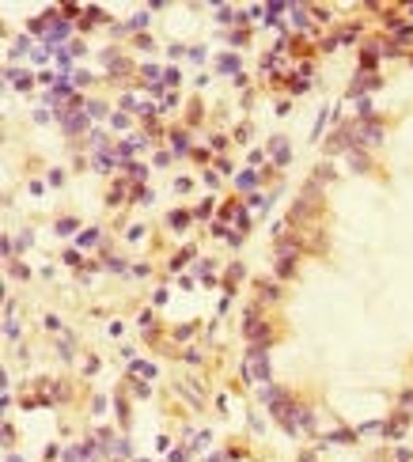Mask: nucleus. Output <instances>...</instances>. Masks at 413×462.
<instances>
[{"label":"nucleus","instance_id":"412c9836","mask_svg":"<svg viewBox=\"0 0 413 462\" xmlns=\"http://www.w3.org/2000/svg\"><path fill=\"white\" fill-rule=\"evenodd\" d=\"M12 277H19V280H23V277H30V273H27V265H19V261H12Z\"/></svg>","mask_w":413,"mask_h":462},{"label":"nucleus","instance_id":"b1692460","mask_svg":"<svg viewBox=\"0 0 413 462\" xmlns=\"http://www.w3.org/2000/svg\"><path fill=\"white\" fill-rule=\"evenodd\" d=\"M402 405H406V409H413V390H406V394H402Z\"/></svg>","mask_w":413,"mask_h":462},{"label":"nucleus","instance_id":"ddd939ff","mask_svg":"<svg viewBox=\"0 0 413 462\" xmlns=\"http://www.w3.org/2000/svg\"><path fill=\"white\" fill-rule=\"evenodd\" d=\"M292 269H296V265H292V258H281V261H277V277H292Z\"/></svg>","mask_w":413,"mask_h":462},{"label":"nucleus","instance_id":"2eb2a0df","mask_svg":"<svg viewBox=\"0 0 413 462\" xmlns=\"http://www.w3.org/2000/svg\"><path fill=\"white\" fill-rule=\"evenodd\" d=\"M186 224H190V216H186V212H171V228H178V231H182Z\"/></svg>","mask_w":413,"mask_h":462},{"label":"nucleus","instance_id":"0eeeda50","mask_svg":"<svg viewBox=\"0 0 413 462\" xmlns=\"http://www.w3.org/2000/svg\"><path fill=\"white\" fill-rule=\"evenodd\" d=\"M171 144H174V152H190V140H186V133H182V129H174V133H171Z\"/></svg>","mask_w":413,"mask_h":462},{"label":"nucleus","instance_id":"f03ea898","mask_svg":"<svg viewBox=\"0 0 413 462\" xmlns=\"http://www.w3.org/2000/svg\"><path fill=\"white\" fill-rule=\"evenodd\" d=\"M379 84H383V80L375 72H360L353 84H349V99H364V91H368V87H379Z\"/></svg>","mask_w":413,"mask_h":462},{"label":"nucleus","instance_id":"20e7f679","mask_svg":"<svg viewBox=\"0 0 413 462\" xmlns=\"http://www.w3.org/2000/svg\"><path fill=\"white\" fill-rule=\"evenodd\" d=\"M269 148H273V156H277V163H281V167L292 159V148L285 144V137H273V144H269Z\"/></svg>","mask_w":413,"mask_h":462},{"label":"nucleus","instance_id":"4468645a","mask_svg":"<svg viewBox=\"0 0 413 462\" xmlns=\"http://www.w3.org/2000/svg\"><path fill=\"white\" fill-rule=\"evenodd\" d=\"M133 371H141L144 379H152V375H156V368H152V364H144V360H137V364H133Z\"/></svg>","mask_w":413,"mask_h":462},{"label":"nucleus","instance_id":"1a4fd4ad","mask_svg":"<svg viewBox=\"0 0 413 462\" xmlns=\"http://www.w3.org/2000/svg\"><path fill=\"white\" fill-rule=\"evenodd\" d=\"M8 80H12L19 91H27V87H30V76H27V72H8Z\"/></svg>","mask_w":413,"mask_h":462},{"label":"nucleus","instance_id":"5701e85b","mask_svg":"<svg viewBox=\"0 0 413 462\" xmlns=\"http://www.w3.org/2000/svg\"><path fill=\"white\" fill-rule=\"evenodd\" d=\"M209 212H213V205L205 201V205H197V212H194V216H197V220H205V216H209Z\"/></svg>","mask_w":413,"mask_h":462},{"label":"nucleus","instance_id":"aec40b11","mask_svg":"<svg viewBox=\"0 0 413 462\" xmlns=\"http://www.w3.org/2000/svg\"><path fill=\"white\" fill-rule=\"evenodd\" d=\"M121 197H125V186H121V182H118V186L110 189V205H118V201H121Z\"/></svg>","mask_w":413,"mask_h":462},{"label":"nucleus","instance_id":"a211bd4d","mask_svg":"<svg viewBox=\"0 0 413 462\" xmlns=\"http://www.w3.org/2000/svg\"><path fill=\"white\" fill-rule=\"evenodd\" d=\"M87 114H91V117H102V114H106V106H102V102H87Z\"/></svg>","mask_w":413,"mask_h":462},{"label":"nucleus","instance_id":"f8f14e48","mask_svg":"<svg viewBox=\"0 0 413 462\" xmlns=\"http://www.w3.org/2000/svg\"><path fill=\"white\" fill-rule=\"evenodd\" d=\"M258 292H262L266 300H277V296H281V292H277V284H269V280H262V284H258Z\"/></svg>","mask_w":413,"mask_h":462},{"label":"nucleus","instance_id":"423d86ee","mask_svg":"<svg viewBox=\"0 0 413 462\" xmlns=\"http://www.w3.org/2000/svg\"><path fill=\"white\" fill-rule=\"evenodd\" d=\"M125 171H129V178H133V182L141 186V182H144V174H148V167H141V163H125Z\"/></svg>","mask_w":413,"mask_h":462},{"label":"nucleus","instance_id":"9b49d317","mask_svg":"<svg viewBox=\"0 0 413 462\" xmlns=\"http://www.w3.org/2000/svg\"><path fill=\"white\" fill-rule=\"evenodd\" d=\"M72 231H76V220H72V216L57 220V235H72Z\"/></svg>","mask_w":413,"mask_h":462},{"label":"nucleus","instance_id":"f257e3e1","mask_svg":"<svg viewBox=\"0 0 413 462\" xmlns=\"http://www.w3.org/2000/svg\"><path fill=\"white\" fill-rule=\"evenodd\" d=\"M349 133H353V148L356 144H379L383 140V125H375L371 117H364V121H356V125H349Z\"/></svg>","mask_w":413,"mask_h":462},{"label":"nucleus","instance_id":"39448f33","mask_svg":"<svg viewBox=\"0 0 413 462\" xmlns=\"http://www.w3.org/2000/svg\"><path fill=\"white\" fill-rule=\"evenodd\" d=\"M220 72H239V57H235V53H224V57H220Z\"/></svg>","mask_w":413,"mask_h":462},{"label":"nucleus","instance_id":"f3484780","mask_svg":"<svg viewBox=\"0 0 413 462\" xmlns=\"http://www.w3.org/2000/svg\"><path fill=\"white\" fill-rule=\"evenodd\" d=\"M254 182H258V178H254V174H250V171H243V174H239V189H250V186H254Z\"/></svg>","mask_w":413,"mask_h":462},{"label":"nucleus","instance_id":"6ab92c4d","mask_svg":"<svg viewBox=\"0 0 413 462\" xmlns=\"http://www.w3.org/2000/svg\"><path fill=\"white\" fill-rule=\"evenodd\" d=\"M144 23H148V15H144V12H137V15H133V19H129V27H133V30H141Z\"/></svg>","mask_w":413,"mask_h":462},{"label":"nucleus","instance_id":"9d476101","mask_svg":"<svg viewBox=\"0 0 413 462\" xmlns=\"http://www.w3.org/2000/svg\"><path fill=\"white\" fill-rule=\"evenodd\" d=\"M349 163H353V171H368V159L360 156V148H353V156H349Z\"/></svg>","mask_w":413,"mask_h":462},{"label":"nucleus","instance_id":"6e6552de","mask_svg":"<svg viewBox=\"0 0 413 462\" xmlns=\"http://www.w3.org/2000/svg\"><path fill=\"white\" fill-rule=\"evenodd\" d=\"M61 38H69V23H53L49 27V42H61Z\"/></svg>","mask_w":413,"mask_h":462},{"label":"nucleus","instance_id":"dca6fc26","mask_svg":"<svg viewBox=\"0 0 413 462\" xmlns=\"http://www.w3.org/2000/svg\"><path fill=\"white\" fill-rule=\"evenodd\" d=\"M99 243V231H84V235H80V246H95Z\"/></svg>","mask_w":413,"mask_h":462},{"label":"nucleus","instance_id":"4be33fe9","mask_svg":"<svg viewBox=\"0 0 413 462\" xmlns=\"http://www.w3.org/2000/svg\"><path fill=\"white\" fill-rule=\"evenodd\" d=\"M163 84L174 87V84H178V72H174V69H167V72H163Z\"/></svg>","mask_w":413,"mask_h":462},{"label":"nucleus","instance_id":"7ed1b4c3","mask_svg":"<svg viewBox=\"0 0 413 462\" xmlns=\"http://www.w3.org/2000/svg\"><path fill=\"white\" fill-rule=\"evenodd\" d=\"M87 129V114H65V133H84Z\"/></svg>","mask_w":413,"mask_h":462}]
</instances>
